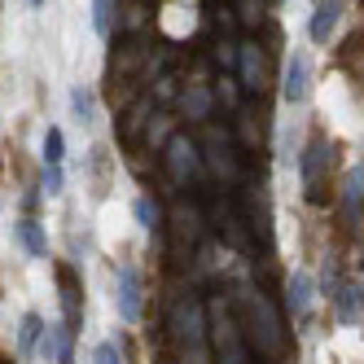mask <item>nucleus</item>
<instances>
[{"instance_id":"obj_9","label":"nucleus","mask_w":364,"mask_h":364,"mask_svg":"<svg viewBox=\"0 0 364 364\" xmlns=\"http://www.w3.org/2000/svg\"><path fill=\"white\" fill-rule=\"evenodd\" d=\"M171 171H176V180H189V171H193V145L171 141Z\"/></svg>"},{"instance_id":"obj_17","label":"nucleus","mask_w":364,"mask_h":364,"mask_svg":"<svg viewBox=\"0 0 364 364\" xmlns=\"http://www.w3.org/2000/svg\"><path fill=\"white\" fill-rule=\"evenodd\" d=\"M27 5H31V9H40V5H44V0H27Z\"/></svg>"},{"instance_id":"obj_16","label":"nucleus","mask_w":364,"mask_h":364,"mask_svg":"<svg viewBox=\"0 0 364 364\" xmlns=\"http://www.w3.org/2000/svg\"><path fill=\"white\" fill-rule=\"evenodd\" d=\"M92 364H123V355H119L114 343H97L92 347Z\"/></svg>"},{"instance_id":"obj_14","label":"nucleus","mask_w":364,"mask_h":364,"mask_svg":"<svg viewBox=\"0 0 364 364\" xmlns=\"http://www.w3.org/2000/svg\"><path fill=\"white\" fill-rule=\"evenodd\" d=\"M132 211H136V224H141V228H154V224H159V211L149 206V198H136Z\"/></svg>"},{"instance_id":"obj_4","label":"nucleus","mask_w":364,"mask_h":364,"mask_svg":"<svg viewBox=\"0 0 364 364\" xmlns=\"http://www.w3.org/2000/svg\"><path fill=\"white\" fill-rule=\"evenodd\" d=\"M311 299H316V285H311V277H307V272H294L290 285H285V303H290V311H294L299 321L311 311Z\"/></svg>"},{"instance_id":"obj_3","label":"nucleus","mask_w":364,"mask_h":364,"mask_svg":"<svg viewBox=\"0 0 364 364\" xmlns=\"http://www.w3.org/2000/svg\"><path fill=\"white\" fill-rule=\"evenodd\" d=\"M281 97L290 101V106H303V101H307V53H290V58H285Z\"/></svg>"},{"instance_id":"obj_10","label":"nucleus","mask_w":364,"mask_h":364,"mask_svg":"<svg viewBox=\"0 0 364 364\" xmlns=\"http://www.w3.org/2000/svg\"><path fill=\"white\" fill-rule=\"evenodd\" d=\"M110 22H114V0H92V31L110 36Z\"/></svg>"},{"instance_id":"obj_1","label":"nucleus","mask_w":364,"mask_h":364,"mask_svg":"<svg viewBox=\"0 0 364 364\" xmlns=\"http://www.w3.org/2000/svg\"><path fill=\"white\" fill-rule=\"evenodd\" d=\"M114 311H119V321H127V325L141 321V277H136L132 264H123L114 272Z\"/></svg>"},{"instance_id":"obj_8","label":"nucleus","mask_w":364,"mask_h":364,"mask_svg":"<svg viewBox=\"0 0 364 364\" xmlns=\"http://www.w3.org/2000/svg\"><path fill=\"white\" fill-rule=\"evenodd\" d=\"M66 159V136H62V127H48L44 132V167H62Z\"/></svg>"},{"instance_id":"obj_15","label":"nucleus","mask_w":364,"mask_h":364,"mask_svg":"<svg viewBox=\"0 0 364 364\" xmlns=\"http://www.w3.org/2000/svg\"><path fill=\"white\" fill-rule=\"evenodd\" d=\"M66 189V176H62V167H44V193L48 198H58Z\"/></svg>"},{"instance_id":"obj_13","label":"nucleus","mask_w":364,"mask_h":364,"mask_svg":"<svg viewBox=\"0 0 364 364\" xmlns=\"http://www.w3.org/2000/svg\"><path fill=\"white\" fill-rule=\"evenodd\" d=\"M364 198V167H351L347 171V206L355 211V202Z\"/></svg>"},{"instance_id":"obj_7","label":"nucleus","mask_w":364,"mask_h":364,"mask_svg":"<svg viewBox=\"0 0 364 364\" xmlns=\"http://www.w3.org/2000/svg\"><path fill=\"white\" fill-rule=\"evenodd\" d=\"M70 110H75V119H80L84 127L97 123V97H92L88 84H75V92H70Z\"/></svg>"},{"instance_id":"obj_11","label":"nucleus","mask_w":364,"mask_h":364,"mask_svg":"<svg viewBox=\"0 0 364 364\" xmlns=\"http://www.w3.org/2000/svg\"><path fill=\"white\" fill-rule=\"evenodd\" d=\"M259 75H264V66H259V58H255V44H246L242 48V80H246V88H259Z\"/></svg>"},{"instance_id":"obj_5","label":"nucleus","mask_w":364,"mask_h":364,"mask_svg":"<svg viewBox=\"0 0 364 364\" xmlns=\"http://www.w3.org/2000/svg\"><path fill=\"white\" fill-rule=\"evenodd\" d=\"M40 338H44V321H40V311H22V321H18V355H22V360H31Z\"/></svg>"},{"instance_id":"obj_2","label":"nucleus","mask_w":364,"mask_h":364,"mask_svg":"<svg viewBox=\"0 0 364 364\" xmlns=\"http://www.w3.org/2000/svg\"><path fill=\"white\" fill-rule=\"evenodd\" d=\"M343 0H321L316 5V14H311V22H307V36H311V44H329L333 40V31H338V22H343Z\"/></svg>"},{"instance_id":"obj_12","label":"nucleus","mask_w":364,"mask_h":364,"mask_svg":"<svg viewBox=\"0 0 364 364\" xmlns=\"http://www.w3.org/2000/svg\"><path fill=\"white\" fill-rule=\"evenodd\" d=\"M351 294H355L351 285H333V303H338V316L343 321H355V299Z\"/></svg>"},{"instance_id":"obj_6","label":"nucleus","mask_w":364,"mask_h":364,"mask_svg":"<svg viewBox=\"0 0 364 364\" xmlns=\"http://www.w3.org/2000/svg\"><path fill=\"white\" fill-rule=\"evenodd\" d=\"M14 237H18V246L27 250V255H48V237H44V228L36 224V220H22V224H14Z\"/></svg>"}]
</instances>
